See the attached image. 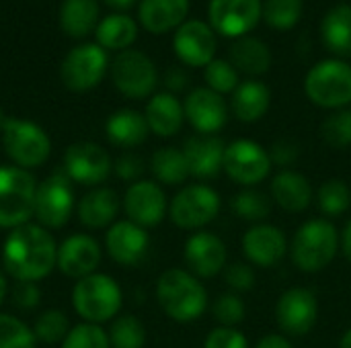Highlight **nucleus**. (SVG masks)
I'll list each match as a JSON object with an SVG mask.
<instances>
[{
    "label": "nucleus",
    "mask_w": 351,
    "mask_h": 348,
    "mask_svg": "<svg viewBox=\"0 0 351 348\" xmlns=\"http://www.w3.org/2000/svg\"><path fill=\"white\" fill-rule=\"evenodd\" d=\"M317 205L321 209L323 215L327 217H341L343 213H348L351 207V189L350 185L343 178H327L317 195Z\"/></svg>",
    "instance_id": "36"
},
{
    "label": "nucleus",
    "mask_w": 351,
    "mask_h": 348,
    "mask_svg": "<svg viewBox=\"0 0 351 348\" xmlns=\"http://www.w3.org/2000/svg\"><path fill=\"white\" fill-rule=\"evenodd\" d=\"M185 119L202 135H216L228 121V105L210 88H195L183 103Z\"/></svg>",
    "instance_id": "19"
},
{
    "label": "nucleus",
    "mask_w": 351,
    "mask_h": 348,
    "mask_svg": "<svg viewBox=\"0 0 351 348\" xmlns=\"http://www.w3.org/2000/svg\"><path fill=\"white\" fill-rule=\"evenodd\" d=\"M212 316L220 326L237 328L247 316V306L239 293L228 291V293H222L216 297V302L212 306Z\"/></svg>",
    "instance_id": "42"
},
{
    "label": "nucleus",
    "mask_w": 351,
    "mask_h": 348,
    "mask_svg": "<svg viewBox=\"0 0 351 348\" xmlns=\"http://www.w3.org/2000/svg\"><path fill=\"white\" fill-rule=\"evenodd\" d=\"M121 289L115 279L103 273H93L80 279L72 289V306L88 324L113 320L121 310Z\"/></svg>",
    "instance_id": "4"
},
{
    "label": "nucleus",
    "mask_w": 351,
    "mask_h": 348,
    "mask_svg": "<svg viewBox=\"0 0 351 348\" xmlns=\"http://www.w3.org/2000/svg\"><path fill=\"white\" fill-rule=\"evenodd\" d=\"M107 334L111 348H144L146 345V328L132 314L115 318Z\"/></svg>",
    "instance_id": "37"
},
{
    "label": "nucleus",
    "mask_w": 351,
    "mask_h": 348,
    "mask_svg": "<svg viewBox=\"0 0 351 348\" xmlns=\"http://www.w3.org/2000/svg\"><path fill=\"white\" fill-rule=\"evenodd\" d=\"M255 348H294L292 347V343L288 340V336H284V334H267V336H263Z\"/></svg>",
    "instance_id": "51"
},
{
    "label": "nucleus",
    "mask_w": 351,
    "mask_h": 348,
    "mask_svg": "<svg viewBox=\"0 0 351 348\" xmlns=\"http://www.w3.org/2000/svg\"><path fill=\"white\" fill-rule=\"evenodd\" d=\"M144 117L152 133H156L158 137H171L183 127V103L171 92H158L148 101Z\"/></svg>",
    "instance_id": "25"
},
{
    "label": "nucleus",
    "mask_w": 351,
    "mask_h": 348,
    "mask_svg": "<svg viewBox=\"0 0 351 348\" xmlns=\"http://www.w3.org/2000/svg\"><path fill=\"white\" fill-rule=\"evenodd\" d=\"M68 332H70L68 318L60 310H47V312L39 314L37 320H35V326H33L35 338L41 340V343H45V345L64 343V338L68 336Z\"/></svg>",
    "instance_id": "40"
},
{
    "label": "nucleus",
    "mask_w": 351,
    "mask_h": 348,
    "mask_svg": "<svg viewBox=\"0 0 351 348\" xmlns=\"http://www.w3.org/2000/svg\"><path fill=\"white\" fill-rule=\"evenodd\" d=\"M138 27L134 18H130L128 14H111L103 18L101 25L97 27V39L101 47L107 49H123L134 43Z\"/></svg>",
    "instance_id": "34"
},
{
    "label": "nucleus",
    "mask_w": 351,
    "mask_h": 348,
    "mask_svg": "<svg viewBox=\"0 0 351 348\" xmlns=\"http://www.w3.org/2000/svg\"><path fill=\"white\" fill-rule=\"evenodd\" d=\"M150 246V236L138 224L123 219L115 222L105 236V248L109 256L121 267H138Z\"/></svg>",
    "instance_id": "21"
},
{
    "label": "nucleus",
    "mask_w": 351,
    "mask_h": 348,
    "mask_svg": "<svg viewBox=\"0 0 351 348\" xmlns=\"http://www.w3.org/2000/svg\"><path fill=\"white\" fill-rule=\"evenodd\" d=\"M109 6H113V8H119V10H123V8H130L136 0H105Z\"/></svg>",
    "instance_id": "53"
},
{
    "label": "nucleus",
    "mask_w": 351,
    "mask_h": 348,
    "mask_svg": "<svg viewBox=\"0 0 351 348\" xmlns=\"http://www.w3.org/2000/svg\"><path fill=\"white\" fill-rule=\"evenodd\" d=\"M156 299L162 312L181 324L195 322L208 308V291L187 269H169L156 281Z\"/></svg>",
    "instance_id": "2"
},
{
    "label": "nucleus",
    "mask_w": 351,
    "mask_h": 348,
    "mask_svg": "<svg viewBox=\"0 0 351 348\" xmlns=\"http://www.w3.org/2000/svg\"><path fill=\"white\" fill-rule=\"evenodd\" d=\"M6 293H8V283H6V277H4L2 271H0V306H2V302H4V297H6Z\"/></svg>",
    "instance_id": "54"
},
{
    "label": "nucleus",
    "mask_w": 351,
    "mask_h": 348,
    "mask_svg": "<svg viewBox=\"0 0 351 348\" xmlns=\"http://www.w3.org/2000/svg\"><path fill=\"white\" fill-rule=\"evenodd\" d=\"M119 207H121V203L113 189L97 187L80 199L78 219L84 228H90V230L107 228L115 222Z\"/></svg>",
    "instance_id": "26"
},
{
    "label": "nucleus",
    "mask_w": 351,
    "mask_h": 348,
    "mask_svg": "<svg viewBox=\"0 0 351 348\" xmlns=\"http://www.w3.org/2000/svg\"><path fill=\"white\" fill-rule=\"evenodd\" d=\"M230 64L247 76H263L271 68V51L257 37H239L230 45Z\"/></svg>",
    "instance_id": "30"
},
{
    "label": "nucleus",
    "mask_w": 351,
    "mask_h": 348,
    "mask_svg": "<svg viewBox=\"0 0 351 348\" xmlns=\"http://www.w3.org/2000/svg\"><path fill=\"white\" fill-rule=\"evenodd\" d=\"M105 131L111 144L119 148H136L146 142L150 127L142 113L134 109H121L107 119Z\"/></svg>",
    "instance_id": "29"
},
{
    "label": "nucleus",
    "mask_w": 351,
    "mask_h": 348,
    "mask_svg": "<svg viewBox=\"0 0 351 348\" xmlns=\"http://www.w3.org/2000/svg\"><path fill=\"white\" fill-rule=\"evenodd\" d=\"M267 152H269L271 164L274 166H280L282 170L292 168L298 162V158H300V146L292 137H280V139H276Z\"/></svg>",
    "instance_id": "46"
},
{
    "label": "nucleus",
    "mask_w": 351,
    "mask_h": 348,
    "mask_svg": "<svg viewBox=\"0 0 351 348\" xmlns=\"http://www.w3.org/2000/svg\"><path fill=\"white\" fill-rule=\"evenodd\" d=\"M187 271L197 279H212L226 269V244L212 232H195L187 238L183 248Z\"/></svg>",
    "instance_id": "17"
},
{
    "label": "nucleus",
    "mask_w": 351,
    "mask_h": 348,
    "mask_svg": "<svg viewBox=\"0 0 351 348\" xmlns=\"http://www.w3.org/2000/svg\"><path fill=\"white\" fill-rule=\"evenodd\" d=\"M341 250L339 244V232L337 228L325 219V217H315L304 222L292 240L290 254L302 273H321L325 271Z\"/></svg>",
    "instance_id": "3"
},
{
    "label": "nucleus",
    "mask_w": 351,
    "mask_h": 348,
    "mask_svg": "<svg viewBox=\"0 0 351 348\" xmlns=\"http://www.w3.org/2000/svg\"><path fill=\"white\" fill-rule=\"evenodd\" d=\"M58 260V246L53 236L37 226L25 224L14 228L2 246L4 271L16 281H39L47 277Z\"/></svg>",
    "instance_id": "1"
},
{
    "label": "nucleus",
    "mask_w": 351,
    "mask_h": 348,
    "mask_svg": "<svg viewBox=\"0 0 351 348\" xmlns=\"http://www.w3.org/2000/svg\"><path fill=\"white\" fill-rule=\"evenodd\" d=\"M62 168L70 176V180L84 187H97L107 180L113 164L105 148L93 142H78L66 150Z\"/></svg>",
    "instance_id": "14"
},
{
    "label": "nucleus",
    "mask_w": 351,
    "mask_h": 348,
    "mask_svg": "<svg viewBox=\"0 0 351 348\" xmlns=\"http://www.w3.org/2000/svg\"><path fill=\"white\" fill-rule=\"evenodd\" d=\"M206 82L208 88L218 92V94H232L237 90L239 82V70L226 62V59H212L206 66Z\"/></svg>",
    "instance_id": "43"
},
{
    "label": "nucleus",
    "mask_w": 351,
    "mask_h": 348,
    "mask_svg": "<svg viewBox=\"0 0 351 348\" xmlns=\"http://www.w3.org/2000/svg\"><path fill=\"white\" fill-rule=\"evenodd\" d=\"M150 170H152L154 178L167 187H179L191 176L183 150L173 148V146L160 148L152 154Z\"/></svg>",
    "instance_id": "32"
},
{
    "label": "nucleus",
    "mask_w": 351,
    "mask_h": 348,
    "mask_svg": "<svg viewBox=\"0 0 351 348\" xmlns=\"http://www.w3.org/2000/svg\"><path fill=\"white\" fill-rule=\"evenodd\" d=\"M74 209V191L70 176L62 170L51 172L43 183L37 185L35 193V209L33 215L37 217L41 228L58 230L70 222Z\"/></svg>",
    "instance_id": "9"
},
{
    "label": "nucleus",
    "mask_w": 351,
    "mask_h": 348,
    "mask_svg": "<svg viewBox=\"0 0 351 348\" xmlns=\"http://www.w3.org/2000/svg\"><path fill=\"white\" fill-rule=\"evenodd\" d=\"M321 37L329 51L337 55H351V6H333L321 25Z\"/></svg>",
    "instance_id": "31"
},
{
    "label": "nucleus",
    "mask_w": 351,
    "mask_h": 348,
    "mask_svg": "<svg viewBox=\"0 0 351 348\" xmlns=\"http://www.w3.org/2000/svg\"><path fill=\"white\" fill-rule=\"evenodd\" d=\"M33 330L19 318L0 314V348H35Z\"/></svg>",
    "instance_id": "41"
},
{
    "label": "nucleus",
    "mask_w": 351,
    "mask_h": 348,
    "mask_svg": "<svg viewBox=\"0 0 351 348\" xmlns=\"http://www.w3.org/2000/svg\"><path fill=\"white\" fill-rule=\"evenodd\" d=\"M339 244H341V252L343 256L351 263V219L346 224L343 232L339 234Z\"/></svg>",
    "instance_id": "52"
},
{
    "label": "nucleus",
    "mask_w": 351,
    "mask_h": 348,
    "mask_svg": "<svg viewBox=\"0 0 351 348\" xmlns=\"http://www.w3.org/2000/svg\"><path fill=\"white\" fill-rule=\"evenodd\" d=\"M271 105V90L261 80H247L237 86L230 98L232 115L243 123H255L265 117Z\"/></svg>",
    "instance_id": "27"
},
{
    "label": "nucleus",
    "mask_w": 351,
    "mask_h": 348,
    "mask_svg": "<svg viewBox=\"0 0 351 348\" xmlns=\"http://www.w3.org/2000/svg\"><path fill=\"white\" fill-rule=\"evenodd\" d=\"M224 281L232 293H247L255 287V269L249 263H232L224 269Z\"/></svg>",
    "instance_id": "45"
},
{
    "label": "nucleus",
    "mask_w": 351,
    "mask_h": 348,
    "mask_svg": "<svg viewBox=\"0 0 351 348\" xmlns=\"http://www.w3.org/2000/svg\"><path fill=\"white\" fill-rule=\"evenodd\" d=\"M321 137L329 148L346 150L351 146V109L333 111L321 123Z\"/></svg>",
    "instance_id": "39"
},
{
    "label": "nucleus",
    "mask_w": 351,
    "mask_h": 348,
    "mask_svg": "<svg viewBox=\"0 0 351 348\" xmlns=\"http://www.w3.org/2000/svg\"><path fill=\"white\" fill-rule=\"evenodd\" d=\"M276 320L284 336H306L319 322V299L308 287L284 291L276 306Z\"/></svg>",
    "instance_id": "12"
},
{
    "label": "nucleus",
    "mask_w": 351,
    "mask_h": 348,
    "mask_svg": "<svg viewBox=\"0 0 351 348\" xmlns=\"http://www.w3.org/2000/svg\"><path fill=\"white\" fill-rule=\"evenodd\" d=\"M175 53L191 68L208 66L216 55V33L202 21H185L175 33Z\"/></svg>",
    "instance_id": "20"
},
{
    "label": "nucleus",
    "mask_w": 351,
    "mask_h": 348,
    "mask_svg": "<svg viewBox=\"0 0 351 348\" xmlns=\"http://www.w3.org/2000/svg\"><path fill=\"white\" fill-rule=\"evenodd\" d=\"M261 0H210V27L224 37H245L261 18Z\"/></svg>",
    "instance_id": "16"
},
{
    "label": "nucleus",
    "mask_w": 351,
    "mask_h": 348,
    "mask_svg": "<svg viewBox=\"0 0 351 348\" xmlns=\"http://www.w3.org/2000/svg\"><path fill=\"white\" fill-rule=\"evenodd\" d=\"M226 144L218 135H202L195 133L183 144V154L189 166V174L208 180L220 174L224 166Z\"/></svg>",
    "instance_id": "23"
},
{
    "label": "nucleus",
    "mask_w": 351,
    "mask_h": 348,
    "mask_svg": "<svg viewBox=\"0 0 351 348\" xmlns=\"http://www.w3.org/2000/svg\"><path fill=\"white\" fill-rule=\"evenodd\" d=\"M10 299L19 310H35L41 299V291L33 281H16L10 291Z\"/></svg>",
    "instance_id": "48"
},
{
    "label": "nucleus",
    "mask_w": 351,
    "mask_h": 348,
    "mask_svg": "<svg viewBox=\"0 0 351 348\" xmlns=\"http://www.w3.org/2000/svg\"><path fill=\"white\" fill-rule=\"evenodd\" d=\"M204 348H249V343L241 330L218 326L206 336Z\"/></svg>",
    "instance_id": "47"
},
{
    "label": "nucleus",
    "mask_w": 351,
    "mask_h": 348,
    "mask_svg": "<svg viewBox=\"0 0 351 348\" xmlns=\"http://www.w3.org/2000/svg\"><path fill=\"white\" fill-rule=\"evenodd\" d=\"M97 0H64L60 10V25L72 37H84L97 23Z\"/></svg>",
    "instance_id": "33"
},
{
    "label": "nucleus",
    "mask_w": 351,
    "mask_h": 348,
    "mask_svg": "<svg viewBox=\"0 0 351 348\" xmlns=\"http://www.w3.org/2000/svg\"><path fill=\"white\" fill-rule=\"evenodd\" d=\"M2 146L8 158L23 170L39 168L51 152L47 133L33 121L10 117L2 129Z\"/></svg>",
    "instance_id": "7"
},
{
    "label": "nucleus",
    "mask_w": 351,
    "mask_h": 348,
    "mask_svg": "<svg viewBox=\"0 0 351 348\" xmlns=\"http://www.w3.org/2000/svg\"><path fill=\"white\" fill-rule=\"evenodd\" d=\"M304 92L317 107L346 109L351 103V66L343 59H323L304 78Z\"/></svg>",
    "instance_id": "5"
},
{
    "label": "nucleus",
    "mask_w": 351,
    "mask_h": 348,
    "mask_svg": "<svg viewBox=\"0 0 351 348\" xmlns=\"http://www.w3.org/2000/svg\"><path fill=\"white\" fill-rule=\"evenodd\" d=\"M220 195L204 183L183 187L169 203V217L181 230H204L220 213Z\"/></svg>",
    "instance_id": "8"
},
{
    "label": "nucleus",
    "mask_w": 351,
    "mask_h": 348,
    "mask_svg": "<svg viewBox=\"0 0 351 348\" xmlns=\"http://www.w3.org/2000/svg\"><path fill=\"white\" fill-rule=\"evenodd\" d=\"M189 0H142L140 21L150 33H167L185 23Z\"/></svg>",
    "instance_id": "28"
},
{
    "label": "nucleus",
    "mask_w": 351,
    "mask_h": 348,
    "mask_svg": "<svg viewBox=\"0 0 351 348\" xmlns=\"http://www.w3.org/2000/svg\"><path fill=\"white\" fill-rule=\"evenodd\" d=\"M230 211L239 219L251 222L253 226L263 224L271 213V199H269V195L257 191L255 187L253 189H243L241 193H237L230 199Z\"/></svg>",
    "instance_id": "35"
},
{
    "label": "nucleus",
    "mask_w": 351,
    "mask_h": 348,
    "mask_svg": "<svg viewBox=\"0 0 351 348\" xmlns=\"http://www.w3.org/2000/svg\"><path fill=\"white\" fill-rule=\"evenodd\" d=\"M37 183L19 166H0V228L29 224L35 209Z\"/></svg>",
    "instance_id": "6"
},
{
    "label": "nucleus",
    "mask_w": 351,
    "mask_h": 348,
    "mask_svg": "<svg viewBox=\"0 0 351 348\" xmlns=\"http://www.w3.org/2000/svg\"><path fill=\"white\" fill-rule=\"evenodd\" d=\"M339 348H351V328H348L339 340Z\"/></svg>",
    "instance_id": "55"
},
{
    "label": "nucleus",
    "mask_w": 351,
    "mask_h": 348,
    "mask_svg": "<svg viewBox=\"0 0 351 348\" xmlns=\"http://www.w3.org/2000/svg\"><path fill=\"white\" fill-rule=\"evenodd\" d=\"M271 201L288 213H302L311 207L315 191L311 180L298 170H280L271 178Z\"/></svg>",
    "instance_id": "24"
},
{
    "label": "nucleus",
    "mask_w": 351,
    "mask_h": 348,
    "mask_svg": "<svg viewBox=\"0 0 351 348\" xmlns=\"http://www.w3.org/2000/svg\"><path fill=\"white\" fill-rule=\"evenodd\" d=\"M4 123H6V117H4V111L0 109V131L4 129Z\"/></svg>",
    "instance_id": "56"
},
{
    "label": "nucleus",
    "mask_w": 351,
    "mask_h": 348,
    "mask_svg": "<svg viewBox=\"0 0 351 348\" xmlns=\"http://www.w3.org/2000/svg\"><path fill=\"white\" fill-rule=\"evenodd\" d=\"M302 0H265L261 16L278 31H288L298 25L302 16Z\"/></svg>",
    "instance_id": "38"
},
{
    "label": "nucleus",
    "mask_w": 351,
    "mask_h": 348,
    "mask_svg": "<svg viewBox=\"0 0 351 348\" xmlns=\"http://www.w3.org/2000/svg\"><path fill=\"white\" fill-rule=\"evenodd\" d=\"M62 348H111L109 334L99 324H78L64 338Z\"/></svg>",
    "instance_id": "44"
},
{
    "label": "nucleus",
    "mask_w": 351,
    "mask_h": 348,
    "mask_svg": "<svg viewBox=\"0 0 351 348\" xmlns=\"http://www.w3.org/2000/svg\"><path fill=\"white\" fill-rule=\"evenodd\" d=\"M101 263V246L95 238L86 234L68 236L58 246L56 267L70 279H84L97 271Z\"/></svg>",
    "instance_id": "22"
},
{
    "label": "nucleus",
    "mask_w": 351,
    "mask_h": 348,
    "mask_svg": "<svg viewBox=\"0 0 351 348\" xmlns=\"http://www.w3.org/2000/svg\"><path fill=\"white\" fill-rule=\"evenodd\" d=\"M290 246L286 234L274 224H255L243 236V252L249 265L259 269H271L284 260Z\"/></svg>",
    "instance_id": "18"
},
{
    "label": "nucleus",
    "mask_w": 351,
    "mask_h": 348,
    "mask_svg": "<svg viewBox=\"0 0 351 348\" xmlns=\"http://www.w3.org/2000/svg\"><path fill=\"white\" fill-rule=\"evenodd\" d=\"M123 211L130 222L140 228L158 226L169 213V201L162 187L154 180H138L134 183L123 197Z\"/></svg>",
    "instance_id": "15"
},
{
    "label": "nucleus",
    "mask_w": 351,
    "mask_h": 348,
    "mask_svg": "<svg viewBox=\"0 0 351 348\" xmlns=\"http://www.w3.org/2000/svg\"><path fill=\"white\" fill-rule=\"evenodd\" d=\"M107 72V53L101 45H78L62 62V82L74 92L95 88Z\"/></svg>",
    "instance_id": "13"
},
{
    "label": "nucleus",
    "mask_w": 351,
    "mask_h": 348,
    "mask_svg": "<svg viewBox=\"0 0 351 348\" xmlns=\"http://www.w3.org/2000/svg\"><path fill=\"white\" fill-rule=\"evenodd\" d=\"M271 168L274 164L269 152L261 144L253 139H234L226 146L222 170L232 183L241 185L243 189H253L263 183L269 176Z\"/></svg>",
    "instance_id": "10"
},
{
    "label": "nucleus",
    "mask_w": 351,
    "mask_h": 348,
    "mask_svg": "<svg viewBox=\"0 0 351 348\" xmlns=\"http://www.w3.org/2000/svg\"><path fill=\"white\" fill-rule=\"evenodd\" d=\"M113 168H115V174L121 180H136L138 183V178L144 172V162L136 154H123V156H119L115 160V166Z\"/></svg>",
    "instance_id": "49"
},
{
    "label": "nucleus",
    "mask_w": 351,
    "mask_h": 348,
    "mask_svg": "<svg viewBox=\"0 0 351 348\" xmlns=\"http://www.w3.org/2000/svg\"><path fill=\"white\" fill-rule=\"evenodd\" d=\"M165 84H167V88L171 90V94H173V92H181V90L187 88L189 76H187V72L181 70V68H171V70H167V74H165Z\"/></svg>",
    "instance_id": "50"
},
{
    "label": "nucleus",
    "mask_w": 351,
    "mask_h": 348,
    "mask_svg": "<svg viewBox=\"0 0 351 348\" xmlns=\"http://www.w3.org/2000/svg\"><path fill=\"white\" fill-rule=\"evenodd\" d=\"M111 78L121 94L130 98H146L156 88L158 72L146 53L125 49L113 59Z\"/></svg>",
    "instance_id": "11"
}]
</instances>
